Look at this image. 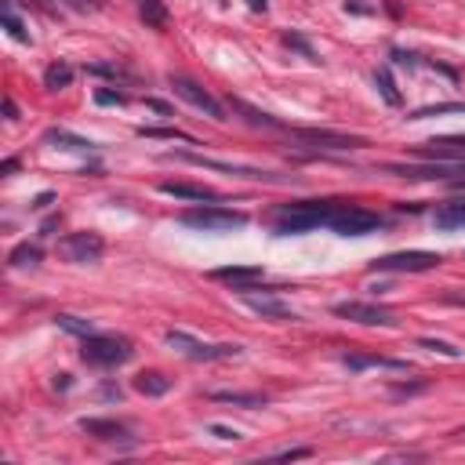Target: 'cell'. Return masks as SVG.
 <instances>
[{
    "label": "cell",
    "mask_w": 465,
    "mask_h": 465,
    "mask_svg": "<svg viewBox=\"0 0 465 465\" xmlns=\"http://www.w3.org/2000/svg\"><path fill=\"white\" fill-rule=\"evenodd\" d=\"M95 102H99V106H127V95H124V91L99 88V91H95Z\"/></svg>",
    "instance_id": "obj_33"
},
{
    "label": "cell",
    "mask_w": 465,
    "mask_h": 465,
    "mask_svg": "<svg viewBox=\"0 0 465 465\" xmlns=\"http://www.w3.org/2000/svg\"><path fill=\"white\" fill-rule=\"evenodd\" d=\"M160 193L179 197V200H200V204L222 200V193H215L211 186H193V182H164V186H160Z\"/></svg>",
    "instance_id": "obj_13"
},
{
    "label": "cell",
    "mask_w": 465,
    "mask_h": 465,
    "mask_svg": "<svg viewBox=\"0 0 465 465\" xmlns=\"http://www.w3.org/2000/svg\"><path fill=\"white\" fill-rule=\"evenodd\" d=\"M164 338H168V345H174L179 352H186L189 360H229V357H236V352H240L236 342L211 345V342H200V338H193V334H186V331H168Z\"/></svg>",
    "instance_id": "obj_5"
},
{
    "label": "cell",
    "mask_w": 465,
    "mask_h": 465,
    "mask_svg": "<svg viewBox=\"0 0 465 465\" xmlns=\"http://www.w3.org/2000/svg\"><path fill=\"white\" fill-rule=\"evenodd\" d=\"M302 142H316V146L324 149H360L364 138L360 135H342V131H320V127H302V131H295Z\"/></svg>",
    "instance_id": "obj_11"
},
{
    "label": "cell",
    "mask_w": 465,
    "mask_h": 465,
    "mask_svg": "<svg viewBox=\"0 0 465 465\" xmlns=\"http://www.w3.org/2000/svg\"><path fill=\"white\" fill-rule=\"evenodd\" d=\"M51 200H55V197H51V193H40V197H37V204H33V207H47V204H51Z\"/></svg>",
    "instance_id": "obj_40"
},
{
    "label": "cell",
    "mask_w": 465,
    "mask_h": 465,
    "mask_svg": "<svg viewBox=\"0 0 465 465\" xmlns=\"http://www.w3.org/2000/svg\"><path fill=\"white\" fill-rule=\"evenodd\" d=\"M211 437H218V440H240V432L229 429V425H211Z\"/></svg>",
    "instance_id": "obj_35"
},
{
    "label": "cell",
    "mask_w": 465,
    "mask_h": 465,
    "mask_svg": "<svg viewBox=\"0 0 465 465\" xmlns=\"http://www.w3.org/2000/svg\"><path fill=\"white\" fill-rule=\"evenodd\" d=\"M168 156H179L186 164H197V168H211V171H226V174H240V179H254V182H287L272 171H259V168H240V164H226V160H215V156H200V153H168Z\"/></svg>",
    "instance_id": "obj_9"
},
{
    "label": "cell",
    "mask_w": 465,
    "mask_h": 465,
    "mask_svg": "<svg viewBox=\"0 0 465 465\" xmlns=\"http://www.w3.org/2000/svg\"><path fill=\"white\" fill-rule=\"evenodd\" d=\"M229 106H233V113H240V117H244L247 124H254V127H280L277 117H269V113H262V109L247 106L244 99H229Z\"/></svg>",
    "instance_id": "obj_21"
},
{
    "label": "cell",
    "mask_w": 465,
    "mask_h": 465,
    "mask_svg": "<svg viewBox=\"0 0 465 465\" xmlns=\"http://www.w3.org/2000/svg\"><path fill=\"white\" fill-rule=\"evenodd\" d=\"M447 113H465V102H437V106H422L414 109L407 120H425V117H447Z\"/></svg>",
    "instance_id": "obj_25"
},
{
    "label": "cell",
    "mask_w": 465,
    "mask_h": 465,
    "mask_svg": "<svg viewBox=\"0 0 465 465\" xmlns=\"http://www.w3.org/2000/svg\"><path fill=\"white\" fill-rule=\"evenodd\" d=\"M58 254L66 262H99L102 254H106V240L99 233H70V236H62L58 240Z\"/></svg>",
    "instance_id": "obj_8"
},
{
    "label": "cell",
    "mask_w": 465,
    "mask_h": 465,
    "mask_svg": "<svg viewBox=\"0 0 465 465\" xmlns=\"http://www.w3.org/2000/svg\"><path fill=\"white\" fill-rule=\"evenodd\" d=\"M179 218H182V226L207 229V233H222V229H240V226H247V215H244V211H233V207H218V204L193 207V211H182Z\"/></svg>",
    "instance_id": "obj_2"
},
{
    "label": "cell",
    "mask_w": 465,
    "mask_h": 465,
    "mask_svg": "<svg viewBox=\"0 0 465 465\" xmlns=\"http://www.w3.org/2000/svg\"><path fill=\"white\" fill-rule=\"evenodd\" d=\"M342 200H298V204H280L272 211V229L280 236H291V233H306L316 226H327L331 211L338 207Z\"/></svg>",
    "instance_id": "obj_1"
},
{
    "label": "cell",
    "mask_w": 465,
    "mask_h": 465,
    "mask_svg": "<svg viewBox=\"0 0 465 465\" xmlns=\"http://www.w3.org/2000/svg\"><path fill=\"white\" fill-rule=\"evenodd\" d=\"M80 432H88L95 440H106V443L127 440V425H120L113 418H80Z\"/></svg>",
    "instance_id": "obj_14"
},
{
    "label": "cell",
    "mask_w": 465,
    "mask_h": 465,
    "mask_svg": "<svg viewBox=\"0 0 465 465\" xmlns=\"http://www.w3.org/2000/svg\"><path fill=\"white\" fill-rule=\"evenodd\" d=\"M135 389H138L142 396H164V393L171 389V378H168L164 371H142V375L135 378Z\"/></svg>",
    "instance_id": "obj_19"
},
{
    "label": "cell",
    "mask_w": 465,
    "mask_h": 465,
    "mask_svg": "<svg viewBox=\"0 0 465 465\" xmlns=\"http://www.w3.org/2000/svg\"><path fill=\"white\" fill-rule=\"evenodd\" d=\"M375 84H378L382 99H386L389 106H400V102H404V99H400V91H396V84H393V76H389V70H378V73H375Z\"/></svg>",
    "instance_id": "obj_27"
},
{
    "label": "cell",
    "mask_w": 465,
    "mask_h": 465,
    "mask_svg": "<svg viewBox=\"0 0 465 465\" xmlns=\"http://www.w3.org/2000/svg\"><path fill=\"white\" fill-rule=\"evenodd\" d=\"M313 455V447H287V451H277V458L284 462H295V458H309Z\"/></svg>",
    "instance_id": "obj_34"
},
{
    "label": "cell",
    "mask_w": 465,
    "mask_h": 465,
    "mask_svg": "<svg viewBox=\"0 0 465 465\" xmlns=\"http://www.w3.org/2000/svg\"><path fill=\"white\" fill-rule=\"evenodd\" d=\"M345 11H360V15H367L371 8H367V4H360V0H345Z\"/></svg>",
    "instance_id": "obj_39"
},
{
    "label": "cell",
    "mask_w": 465,
    "mask_h": 465,
    "mask_svg": "<svg viewBox=\"0 0 465 465\" xmlns=\"http://www.w3.org/2000/svg\"><path fill=\"white\" fill-rule=\"evenodd\" d=\"M11 266H37L40 262V247L37 244H19L11 251V259H8Z\"/></svg>",
    "instance_id": "obj_28"
},
{
    "label": "cell",
    "mask_w": 465,
    "mask_h": 465,
    "mask_svg": "<svg viewBox=\"0 0 465 465\" xmlns=\"http://www.w3.org/2000/svg\"><path fill=\"white\" fill-rule=\"evenodd\" d=\"M266 272L262 266H222V269H211V280H226V284H236V287H247L254 280H262Z\"/></svg>",
    "instance_id": "obj_15"
},
{
    "label": "cell",
    "mask_w": 465,
    "mask_h": 465,
    "mask_svg": "<svg viewBox=\"0 0 465 465\" xmlns=\"http://www.w3.org/2000/svg\"><path fill=\"white\" fill-rule=\"evenodd\" d=\"M349 371H364V367H389V371H407L404 360H389V357H360V352H349L345 357Z\"/></svg>",
    "instance_id": "obj_20"
},
{
    "label": "cell",
    "mask_w": 465,
    "mask_h": 465,
    "mask_svg": "<svg viewBox=\"0 0 465 465\" xmlns=\"http://www.w3.org/2000/svg\"><path fill=\"white\" fill-rule=\"evenodd\" d=\"M393 58H396V66H414V55H407V51H396Z\"/></svg>",
    "instance_id": "obj_38"
},
{
    "label": "cell",
    "mask_w": 465,
    "mask_h": 465,
    "mask_svg": "<svg viewBox=\"0 0 465 465\" xmlns=\"http://www.w3.org/2000/svg\"><path fill=\"white\" fill-rule=\"evenodd\" d=\"M284 44H287V47H295V51H302V55H306L309 62H316L313 44H309L306 37H302V33H295V29H287V33H284Z\"/></svg>",
    "instance_id": "obj_32"
},
{
    "label": "cell",
    "mask_w": 465,
    "mask_h": 465,
    "mask_svg": "<svg viewBox=\"0 0 465 465\" xmlns=\"http://www.w3.org/2000/svg\"><path fill=\"white\" fill-rule=\"evenodd\" d=\"M70 84H73V70L66 66V62H51V66L44 70V88L62 91V88H70Z\"/></svg>",
    "instance_id": "obj_23"
},
{
    "label": "cell",
    "mask_w": 465,
    "mask_h": 465,
    "mask_svg": "<svg viewBox=\"0 0 465 465\" xmlns=\"http://www.w3.org/2000/svg\"><path fill=\"white\" fill-rule=\"evenodd\" d=\"M432 222H437V229H465V200L440 204L437 215H432Z\"/></svg>",
    "instance_id": "obj_16"
},
{
    "label": "cell",
    "mask_w": 465,
    "mask_h": 465,
    "mask_svg": "<svg viewBox=\"0 0 465 465\" xmlns=\"http://www.w3.org/2000/svg\"><path fill=\"white\" fill-rule=\"evenodd\" d=\"M443 259L432 251H396V254H382V259L371 262V269L378 272H429L437 269Z\"/></svg>",
    "instance_id": "obj_7"
},
{
    "label": "cell",
    "mask_w": 465,
    "mask_h": 465,
    "mask_svg": "<svg viewBox=\"0 0 465 465\" xmlns=\"http://www.w3.org/2000/svg\"><path fill=\"white\" fill-rule=\"evenodd\" d=\"M55 324H58L62 331H70V334H80V338H88V334H95L91 320H80V316H70V313H58V316H55Z\"/></svg>",
    "instance_id": "obj_26"
},
{
    "label": "cell",
    "mask_w": 465,
    "mask_h": 465,
    "mask_svg": "<svg viewBox=\"0 0 465 465\" xmlns=\"http://www.w3.org/2000/svg\"><path fill=\"white\" fill-rule=\"evenodd\" d=\"M4 26H8V33L15 37V40H22V44H29V33H26V26L15 19V11H11V0H4Z\"/></svg>",
    "instance_id": "obj_31"
},
{
    "label": "cell",
    "mask_w": 465,
    "mask_h": 465,
    "mask_svg": "<svg viewBox=\"0 0 465 465\" xmlns=\"http://www.w3.org/2000/svg\"><path fill=\"white\" fill-rule=\"evenodd\" d=\"M334 316L364 324V327H389L393 324V313L386 306H371V302H338V306H334Z\"/></svg>",
    "instance_id": "obj_10"
},
{
    "label": "cell",
    "mask_w": 465,
    "mask_h": 465,
    "mask_svg": "<svg viewBox=\"0 0 465 465\" xmlns=\"http://www.w3.org/2000/svg\"><path fill=\"white\" fill-rule=\"evenodd\" d=\"M418 345H422V349H429V352H440V357H451V360H458V357H462V349H458V345H451V342H443V338H418Z\"/></svg>",
    "instance_id": "obj_30"
},
{
    "label": "cell",
    "mask_w": 465,
    "mask_h": 465,
    "mask_svg": "<svg viewBox=\"0 0 465 465\" xmlns=\"http://www.w3.org/2000/svg\"><path fill=\"white\" fill-rule=\"evenodd\" d=\"M4 113H8V120H19V106H15V99H4Z\"/></svg>",
    "instance_id": "obj_37"
},
{
    "label": "cell",
    "mask_w": 465,
    "mask_h": 465,
    "mask_svg": "<svg viewBox=\"0 0 465 465\" xmlns=\"http://www.w3.org/2000/svg\"><path fill=\"white\" fill-rule=\"evenodd\" d=\"M247 306L262 316H272V320H298V313L291 306H284V302H277V298H251L247 295Z\"/></svg>",
    "instance_id": "obj_18"
},
{
    "label": "cell",
    "mask_w": 465,
    "mask_h": 465,
    "mask_svg": "<svg viewBox=\"0 0 465 465\" xmlns=\"http://www.w3.org/2000/svg\"><path fill=\"white\" fill-rule=\"evenodd\" d=\"M146 106L156 109V113H164V117H171V106H168V102H160V99H146Z\"/></svg>",
    "instance_id": "obj_36"
},
{
    "label": "cell",
    "mask_w": 465,
    "mask_h": 465,
    "mask_svg": "<svg viewBox=\"0 0 465 465\" xmlns=\"http://www.w3.org/2000/svg\"><path fill=\"white\" fill-rule=\"evenodd\" d=\"M138 15H142V22L153 26V29L168 26V8L160 4V0H138Z\"/></svg>",
    "instance_id": "obj_22"
},
{
    "label": "cell",
    "mask_w": 465,
    "mask_h": 465,
    "mask_svg": "<svg viewBox=\"0 0 465 465\" xmlns=\"http://www.w3.org/2000/svg\"><path fill=\"white\" fill-rule=\"evenodd\" d=\"M131 352L135 349H131L127 338H117V334H88L80 357H84L88 364H99V367H117V364L131 360Z\"/></svg>",
    "instance_id": "obj_3"
},
{
    "label": "cell",
    "mask_w": 465,
    "mask_h": 465,
    "mask_svg": "<svg viewBox=\"0 0 465 465\" xmlns=\"http://www.w3.org/2000/svg\"><path fill=\"white\" fill-rule=\"evenodd\" d=\"M168 84H171V91L179 95V99H186L189 106H197L200 113H207L211 120H226V109H222V102H218L207 88H200L197 80H189V76H182V73H171Z\"/></svg>",
    "instance_id": "obj_6"
},
{
    "label": "cell",
    "mask_w": 465,
    "mask_h": 465,
    "mask_svg": "<svg viewBox=\"0 0 465 465\" xmlns=\"http://www.w3.org/2000/svg\"><path fill=\"white\" fill-rule=\"evenodd\" d=\"M142 138H174V142H193V135L179 131V127H138Z\"/></svg>",
    "instance_id": "obj_29"
},
{
    "label": "cell",
    "mask_w": 465,
    "mask_h": 465,
    "mask_svg": "<svg viewBox=\"0 0 465 465\" xmlns=\"http://www.w3.org/2000/svg\"><path fill=\"white\" fill-rule=\"evenodd\" d=\"M418 156H432V160H462L465 156V135H443L432 138L418 149Z\"/></svg>",
    "instance_id": "obj_12"
},
{
    "label": "cell",
    "mask_w": 465,
    "mask_h": 465,
    "mask_svg": "<svg viewBox=\"0 0 465 465\" xmlns=\"http://www.w3.org/2000/svg\"><path fill=\"white\" fill-rule=\"evenodd\" d=\"M215 404H236V407H266L262 393H211Z\"/></svg>",
    "instance_id": "obj_24"
},
{
    "label": "cell",
    "mask_w": 465,
    "mask_h": 465,
    "mask_svg": "<svg viewBox=\"0 0 465 465\" xmlns=\"http://www.w3.org/2000/svg\"><path fill=\"white\" fill-rule=\"evenodd\" d=\"M251 11H266V0H251Z\"/></svg>",
    "instance_id": "obj_41"
},
{
    "label": "cell",
    "mask_w": 465,
    "mask_h": 465,
    "mask_svg": "<svg viewBox=\"0 0 465 465\" xmlns=\"http://www.w3.org/2000/svg\"><path fill=\"white\" fill-rule=\"evenodd\" d=\"M44 142H51V146H62V149H73V153H91V149H95V142H91V138L70 135V131H62V127H47V131H44Z\"/></svg>",
    "instance_id": "obj_17"
},
{
    "label": "cell",
    "mask_w": 465,
    "mask_h": 465,
    "mask_svg": "<svg viewBox=\"0 0 465 465\" xmlns=\"http://www.w3.org/2000/svg\"><path fill=\"white\" fill-rule=\"evenodd\" d=\"M327 226L342 236H367L382 226V218L375 211H367V207H357V204H338L327 218Z\"/></svg>",
    "instance_id": "obj_4"
}]
</instances>
